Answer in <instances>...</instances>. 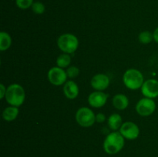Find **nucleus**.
Returning <instances> with one entry per match:
<instances>
[{"label":"nucleus","instance_id":"f257e3e1","mask_svg":"<svg viewBox=\"0 0 158 157\" xmlns=\"http://www.w3.org/2000/svg\"><path fill=\"white\" fill-rule=\"evenodd\" d=\"M125 139L120 132L114 131L108 134L103 141V148L105 152L109 155H115L123 149Z\"/></svg>","mask_w":158,"mask_h":157},{"label":"nucleus","instance_id":"f03ea898","mask_svg":"<svg viewBox=\"0 0 158 157\" xmlns=\"http://www.w3.org/2000/svg\"><path fill=\"white\" fill-rule=\"evenodd\" d=\"M5 99L10 106L19 107L24 103L26 92L21 85L14 83L7 87Z\"/></svg>","mask_w":158,"mask_h":157},{"label":"nucleus","instance_id":"7ed1b4c3","mask_svg":"<svg viewBox=\"0 0 158 157\" xmlns=\"http://www.w3.org/2000/svg\"><path fill=\"white\" fill-rule=\"evenodd\" d=\"M123 82L127 89L131 90L140 89L144 83L143 74L136 69H129L123 75Z\"/></svg>","mask_w":158,"mask_h":157},{"label":"nucleus","instance_id":"20e7f679","mask_svg":"<svg viewBox=\"0 0 158 157\" xmlns=\"http://www.w3.org/2000/svg\"><path fill=\"white\" fill-rule=\"evenodd\" d=\"M57 46L63 53L72 54L78 49L79 40L73 34L65 33L58 38Z\"/></svg>","mask_w":158,"mask_h":157},{"label":"nucleus","instance_id":"39448f33","mask_svg":"<svg viewBox=\"0 0 158 157\" xmlns=\"http://www.w3.org/2000/svg\"><path fill=\"white\" fill-rule=\"evenodd\" d=\"M76 120L82 127H90L96 123V115L89 108L81 107L76 113Z\"/></svg>","mask_w":158,"mask_h":157},{"label":"nucleus","instance_id":"423d86ee","mask_svg":"<svg viewBox=\"0 0 158 157\" xmlns=\"http://www.w3.org/2000/svg\"><path fill=\"white\" fill-rule=\"evenodd\" d=\"M47 77L49 83L56 86L65 84L67 82L66 79L68 78L66 71L58 66L51 68L48 72Z\"/></svg>","mask_w":158,"mask_h":157},{"label":"nucleus","instance_id":"0eeeda50","mask_svg":"<svg viewBox=\"0 0 158 157\" xmlns=\"http://www.w3.org/2000/svg\"><path fill=\"white\" fill-rule=\"evenodd\" d=\"M156 110V103L153 99L142 98L136 105V111L141 116H149Z\"/></svg>","mask_w":158,"mask_h":157},{"label":"nucleus","instance_id":"6e6552de","mask_svg":"<svg viewBox=\"0 0 158 157\" xmlns=\"http://www.w3.org/2000/svg\"><path fill=\"white\" fill-rule=\"evenodd\" d=\"M119 132L126 139L134 140L139 136L140 129L136 123L127 121L123 123Z\"/></svg>","mask_w":158,"mask_h":157},{"label":"nucleus","instance_id":"1a4fd4ad","mask_svg":"<svg viewBox=\"0 0 158 157\" xmlns=\"http://www.w3.org/2000/svg\"><path fill=\"white\" fill-rule=\"evenodd\" d=\"M140 89L143 96L154 99L158 97V81L154 78L146 80Z\"/></svg>","mask_w":158,"mask_h":157},{"label":"nucleus","instance_id":"9d476101","mask_svg":"<svg viewBox=\"0 0 158 157\" xmlns=\"http://www.w3.org/2000/svg\"><path fill=\"white\" fill-rule=\"evenodd\" d=\"M109 95L103 91H95L89 94L88 103L94 108H101L106 103Z\"/></svg>","mask_w":158,"mask_h":157},{"label":"nucleus","instance_id":"9b49d317","mask_svg":"<svg viewBox=\"0 0 158 157\" xmlns=\"http://www.w3.org/2000/svg\"><path fill=\"white\" fill-rule=\"evenodd\" d=\"M110 80L108 75L103 73H98L91 78V86L97 91H103L110 86Z\"/></svg>","mask_w":158,"mask_h":157},{"label":"nucleus","instance_id":"f8f14e48","mask_svg":"<svg viewBox=\"0 0 158 157\" xmlns=\"http://www.w3.org/2000/svg\"><path fill=\"white\" fill-rule=\"evenodd\" d=\"M79 86L73 80H69L66 82L63 86V92L65 96L69 99H74L79 95Z\"/></svg>","mask_w":158,"mask_h":157},{"label":"nucleus","instance_id":"ddd939ff","mask_svg":"<svg viewBox=\"0 0 158 157\" xmlns=\"http://www.w3.org/2000/svg\"><path fill=\"white\" fill-rule=\"evenodd\" d=\"M113 105L118 110H124L129 106V99L123 94H117L113 98Z\"/></svg>","mask_w":158,"mask_h":157},{"label":"nucleus","instance_id":"4468645a","mask_svg":"<svg viewBox=\"0 0 158 157\" xmlns=\"http://www.w3.org/2000/svg\"><path fill=\"white\" fill-rule=\"evenodd\" d=\"M107 124L110 129L113 131H117L123 125V119L119 114L114 113L109 116L107 119Z\"/></svg>","mask_w":158,"mask_h":157},{"label":"nucleus","instance_id":"2eb2a0df","mask_svg":"<svg viewBox=\"0 0 158 157\" xmlns=\"http://www.w3.org/2000/svg\"><path fill=\"white\" fill-rule=\"evenodd\" d=\"M19 113V111L18 107L10 106L3 110L2 118L7 122L13 121L17 118Z\"/></svg>","mask_w":158,"mask_h":157},{"label":"nucleus","instance_id":"dca6fc26","mask_svg":"<svg viewBox=\"0 0 158 157\" xmlns=\"http://www.w3.org/2000/svg\"><path fill=\"white\" fill-rule=\"evenodd\" d=\"M12 45V38L10 35L6 32H0V50L6 51Z\"/></svg>","mask_w":158,"mask_h":157},{"label":"nucleus","instance_id":"f3484780","mask_svg":"<svg viewBox=\"0 0 158 157\" xmlns=\"http://www.w3.org/2000/svg\"><path fill=\"white\" fill-rule=\"evenodd\" d=\"M71 62V57L69 54L63 53L58 56L56 59V65L58 67L64 69V68L68 67L70 65Z\"/></svg>","mask_w":158,"mask_h":157},{"label":"nucleus","instance_id":"a211bd4d","mask_svg":"<svg viewBox=\"0 0 158 157\" xmlns=\"http://www.w3.org/2000/svg\"><path fill=\"white\" fill-rule=\"evenodd\" d=\"M139 41L143 44H149L154 40V35L149 31H143L139 34Z\"/></svg>","mask_w":158,"mask_h":157},{"label":"nucleus","instance_id":"6ab92c4d","mask_svg":"<svg viewBox=\"0 0 158 157\" xmlns=\"http://www.w3.org/2000/svg\"><path fill=\"white\" fill-rule=\"evenodd\" d=\"M31 8H32V12L35 14H37V15L43 14L45 12V9H46L43 3L40 2H33Z\"/></svg>","mask_w":158,"mask_h":157},{"label":"nucleus","instance_id":"aec40b11","mask_svg":"<svg viewBox=\"0 0 158 157\" xmlns=\"http://www.w3.org/2000/svg\"><path fill=\"white\" fill-rule=\"evenodd\" d=\"M15 4L19 9H27L32 7L33 0H15Z\"/></svg>","mask_w":158,"mask_h":157},{"label":"nucleus","instance_id":"412c9836","mask_svg":"<svg viewBox=\"0 0 158 157\" xmlns=\"http://www.w3.org/2000/svg\"><path fill=\"white\" fill-rule=\"evenodd\" d=\"M66 75H67L68 78H74L76 77H77L80 74V69L77 66H69V67L67 68L66 71Z\"/></svg>","mask_w":158,"mask_h":157},{"label":"nucleus","instance_id":"4be33fe9","mask_svg":"<svg viewBox=\"0 0 158 157\" xmlns=\"http://www.w3.org/2000/svg\"><path fill=\"white\" fill-rule=\"evenodd\" d=\"M105 119H106V116H105V115L103 113L100 112V113L96 115V122L97 123H102L105 121Z\"/></svg>","mask_w":158,"mask_h":157},{"label":"nucleus","instance_id":"5701e85b","mask_svg":"<svg viewBox=\"0 0 158 157\" xmlns=\"http://www.w3.org/2000/svg\"><path fill=\"white\" fill-rule=\"evenodd\" d=\"M6 89H7V88H6L4 85L0 84V99L5 98L6 93Z\"/></svg>","mask_w":158,"mask_h":157},{"label":"nucleus","instance_id":"b1692460","mask_svg":"<svg viewBox=\"0 0 158 157\" xmlns=\"http://www.w3.org/2000/svg\"><path fill=\"white\" fill-rule=\"evenodd\" d=\"M153 35H154V40L158 44V27L156 28L154 32H153Z\"/></svg>","mask_w":158,"mask_h":157}]
</instances>
